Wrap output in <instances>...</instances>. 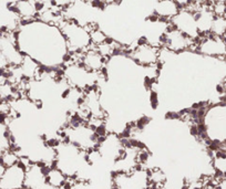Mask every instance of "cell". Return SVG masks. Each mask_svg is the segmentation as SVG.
Masks as SVG:
<instances>
[{
	"mask_svg": "<svg viewBox=\"0 0 226 189\" xmlns=\"http://www.w3.org/2000/svg\"><path fill=\"white\" fill-rule=\"evenodd\" d=\"M9 67V62L7 58L5 57V54L2 53V51L0 50V70H5Z\"/></svg>",
	"mask_w": 226,
	"mask_h": 189,
	"instance_id": "4fadbf2b",
	"label": "cell"
},
{
	"mask_svg": "<svg viewBox=\"0 0 226 189\" xmlns=\"http://www.w3.org/2000/svg\"><path fill=\"white\" fill-rule=\"evenodd\" d=\"M5 170H6V166L2 164V163H1V160H0V178H1V176L3 175Z\"/></svg>",
	"mask_w": 226,
	"mask_h": 189,
	"instance_id": "5bb4252c",
	"label": "cell"
},
{
	"mask_svg": "<svg viewBox=\"0 0 226 189\" xmlns=\"http://www.w3.org/2000/svg\"><path fill=\"white\" fill-rule=\"evenodd\" d=\"M170 23L173 28L183 32L188 38H191L195 41H197L201 38V34L199 32L197 25H196L195 12H193L188 9L181 8L178 13L170 21Z\"/></svg>",
	"mask_w": 226,
	"mask_h": 189,
	"instance_id": "8992f818",
	"label": "cell"
},
{
	"mask_svg": "<svg viewBox=\"0 0 226 189\" xmlns=\"http://www.w3.org/2000/svg\"><path fill=\"white\" fill-rule=\"evenodd\" d=\"M223 38L225 39V41H226V33H225V34H224V37H223Z\"/></svg>",
	"mask_w": 226,
	"mask_h": 189,
	"instance_id": "2e32d148",
	"label": "cell"
},
{
	"mask_svg": "<svg viewBox=\"0 0 226 189\" xmlns=\"http://www.w3.org/2000/svg\"><path fill=\"white\" fill-rule=\"evenodd\" d=\"M50 6L52 7H56V8H59L61 10H64L67 9L74 0H48Z\"/></svg>",
	"mask_w": 226,
	"mask_h": 189,
	"instance_id": "8fae6325",
	"label": "cell"
},
{
	"mask_svg": "<svg viewBox=\"0 0 226 189\" xmlns=\"http://www.w3.org/2000/svg\"><path fill=\"white\" fill-rule=\"evenodd\" d=\"M160 49L161 48L152 45L144 40H139L136 44L131 48L127 55L136 65L141 67L160 66Z\"/></svg>",
	"mask_w": 226,
	"mask_h": 189,
	"instance_id": "3957f363",
	"label": "cell"
},
{
	"mask_svg": "<svg viewBox=\"0 0 226 189\" xmlns=\"http://www.w3.org/2000/svg\"><path fill=\"white\" fill-rule=\"evenodd\" d=\"M59 27L63 33L70 53H82L92 47L90 30L85 25L64 18Z\"/></svg>",
	"mask_w": 226,
	"mask_h": 189,
	"instance_id": "7a4b0ae2",
	"label": "cell"
},
{
	"mask_svg": "<svg viewBox=\"0 0 226 189\" xmlns=\"http://www.w3.org/2000/svg\"><path fill=\"white\" fill-rule=\"evenodd\" d=\"M82 1H85L88 3H91L94 7H97L100 10H104L105 9V6L109 5V0H82Z\"/></svg>",
	"mask_w": 226,
	"mask_h": 189,
	"instance_id": "7c38bea8",
	"label": "cell"
},
{
	"mask_svg": "<svg viewBox=\"0 0 226 189\" xmlns=\"http://www.w3.org/2000/svg\"><path fill=\"white\" fill-rule=\"evenodd\" d=\"M68 177L58 167H50L46 174V185L52 189H60L67 182Z\"/></svg>",
	"mask_w": 226,
	"mask_h": 189,
	"instance_id": "30bf717a",
	"label": "cell"
},
{
	"mask_svg": "<svg viewBox=\"0 0 226 189\" xmlns=\"http://www.w3.org/2000/svg\"><path fill=\"white\" fill-rule=\"evenodd\" d=\"M162 47L173 53H182L185 51H195L196 41L188 38L186 34L173 28L171 23L163 37Z\"/></svg>",
	"mask_w": 226,
	"mask_h": 189,
	"instance_id": "5b68a950",
	"label": "cell"
},
{
	"mask_svg": "<svg viewBox=\"0 0 226 189\" xmlns=\"http://www.w3.org/2000/svg\"><path fill=\"white\" fill-rule=\"evenodd\" d=\"M181 6L175 0H156L153 3L152 15L158 17L161 20L171 21L181 10Z\"/></svg>",
	"mask_w": 226,
	"mask_h": 189,
	"instance_id": "9c48e42d",
	"label": "cell"
},
{
	"mask_svg": "<svg viewBox=\"0 0 226 189\" xmlns=\"http://www.w3.org/2000/svg\"><path fill=\"white\" fill-rule=\"evenodd\" d=\"M108 59H105L94 47H91L81 54L80 63L91 72L101 73L105 70Z\"/></svg>",
	"mask_w": 226,
	"mask_h": 189,
	"instance_id": "ba28073f",
	"label": "cell"
},
{
	"mask_svg": "<svg viewBox=\"0 0 226 189\" xmlns=\"http://www.w3.org/2000/svg\"><path fill=\"white\" fill-rule=\"evenodd\" d=\"M27 167L20 160L7 167L0 178V189H21L25 186Z\"/></svg>",
	"mask_w": 226,
	"mask_h": 189,
	"instance_id": "52a82bcc",
	"label": "cell"
},
{
	"mask_svg": "<svg viewBox=\"0 0 226 189\" xmlns=\"http://www.w3.org/2000/svg\"><path fill=\"white\" fill-rule=\"evenodd\" d=\"M195 51L206 58L226 59V41L223 37L209 33L196 41Z\"/></svg>",
	"mask_w": 226,
	"mask_h": 189,
	"instance_id": "277c9868",
	"label": "cell"
},
{
	"mask_svg": "<svg viewBox=\"0 0 226 189\" xmlns=\"http://www.w3.org/2000/svg\"><path fill=\"white\" fill-rule=\"evenodd\" d=\"M7 80L5 79V76H3V73H2V70H0V84H2L3 82H6Z\"/></svg>",
	"mask_w": 226,
	"mask_h": 189,
	"instance_id": "9a60e30c",
	"label": "cell"
},
{
	"mask_svg": "<svg viewBox=\"0 0 226 189\" xmlns=\"http://www.w3.org/2000/svg\"><path fill=\"white\" fill-rule=\"evenodd\" d=\"M12 37L19 51L47 70H61L70 52L60 27L34 19L19 21Z\"/></svg>",
	"mask_w": 226,
	"mask_h": 189,
	"instance_id": "6da1fadb",
	"label": "cell"
}]
</instances>
